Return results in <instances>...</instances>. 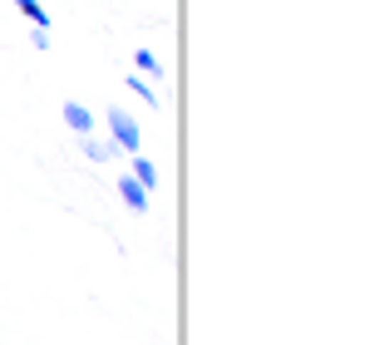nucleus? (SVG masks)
<instances>
[{
	"label": "nucleus",
	"instance_id": "nucleus-8",
	"mask_svg": "<svg viewBox=\"0 0 365 345\" xmlns=\"http://www.w3.org/2000/svg\"><path fill=\"white\" fill-rule=\"evenodd\" d=\"M133 64H138V74H148V79H153V74L163 69V64H158V59L148 55V50H138V55H133Z\"/></svg>",
	"mask_w": 365,
	"mask_h": 345
},
{
	"label": "nucleus",
	"instance_id": "nucleus-3",
	"mask_svg": "<svg viewBox=\"0 0 365 345\" xmlns=\"http://www.w3.org/2000/svg\"><path fill=\"white\" fill-rule=\"evenodd\" d=\"M114 187H119V197H123V207H128V212H148V192H143V187L128 177V172H123Z\"/></svg>",
	"mask_w": 365,
	"mask_h": 345
},
{
	"label": "nucleus",
	"instance_id": "nucleus-6",
	"mask_svg": "<svg viewBox=\"0 0 365 345\" xmlns=\"http://www.w3.org/2000/svg\"><path fill=\"white\" fill-rule=\"evenodd\" d=\"M15 10H20V15H30V25H35V30H50V15H45V5H40V0H15Z\"/></svg>",
	"mask_w": 365,
	"mask_h": 345
},
{
	"label": "nucleus",
	"instance_id": "nucleus-4",
	"mask_svg": "<svg viewBox=\"0 0 365 345\" xmlns=\"http://www.w3.org/2000/svg\"><path fill=\"white\" fill-rule=\"evenodd\" d=\"M128 177H133V182H138L143 192H153V187H158V168H153V163H148L143 153H133V172H128Z\"/></svg>",
	"mask_w": 365,
	"mask_h": 345
},
{
	"label": "nucleus",
	"instance_id": "nucleus-1",
	"mask_svg": "<svg viewBox=\"0 0 365 345\" xmlns=\"http://www.w3.org/2000/svg\"><path fill=\"white\" fill-rule=\"evenodd\" d=\"M109 133H114V148H123V153H138V143H143L138 118L123 114V109H109Z\"/></svg>",
	"mask_w": 365,
	"mask_h": 345
},
{
	"label": "nucleus",
	"instance_id": "nucleus-5",
	"mask_svg": "<svg viewBox=\"0 0 365 345\" xmlns=\"http://www.w3.org/2000/svg\"><path fill=\"white\" fill-rule=\"evenodd\" d=\"M79 148H84V158H89V163H109V158H114V143H99L94 133H84V138H79Z\"/></svg>",
	"mask_w": 365,
	"mask_h": 345
},
{
	"label": "nucleus",
	"instance_id": "nucleus-2",
	"mask_svg": "<svg viewBox=\"0 0 365 345\" xmlns=\"http://www.w3.org/2000/svg\"><path fill=\"white\" fill-rule=\"evenodd\" d=\"M64 123H69V133L74 138H84V133H94V109H84V104H74V99H64Z\"/></svg>",
	"mask_w": 365,
	"mask_h": 345
},
{
	"label": "nucleus",
	"instance_id": "nucleus-7",
	"mask_svg": "<svg viewBox=\"0 0 365 345\" xmlns=\"http://www.w3.org/2000/svg\"><path fill=\"white\" fill-rule=\"evenodd\" d=\"M128 89H133V94H138V99H143V104H148V109H153V104H158V99H153V89H148V79H143V74H128Z\"/></svg>",
	"mask_w": 365,
	"mask_h": 345
}]
</instances>
